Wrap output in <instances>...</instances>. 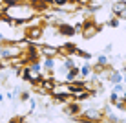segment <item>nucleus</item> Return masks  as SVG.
<instances>
[{"label":"nucleus","mask_w":126,"mask_h":123,"mask_svg":"<svg viewBox=\"0 0 126 123\" xmlns=\"http://www.w3.org/2000/svg\"><path fill=\"white\" fill-rule=\"evenodd\" d=\"M37 15V7L33 6L31 2L26 4V2H18V4H7L4 7V15L7 20H13L16 24H22L26 20H31L33 17Z\"/></svg>","instance_id":"nucleus-1"},{"label":"nucleus","mask_w":126,"mask_h":123,"mask_svg":"<svg viewBox=\"0 0 126 123\" xmlns=\"http://www.w3.org/2000/svg\"><path fill=\"white\" fill-rule=\"evenodd\" d=\"M22 77L26 79V81H29L31 85H40L42 79H44L42 70H37V68H33V66H26L22 70Z\"/></svg>","instance_id":"nucleus-2"},{"label":"nucleus","mask_w":126,"mask_h":123,"mask_svg":"<svg viewBox=\"0 0 126 123\" xmlns=\"http://www.w3.org/2000/svg\"><path fill=\"white\" fill-rule=\"evenodd\" d=\"M101 29H102V26H99L97 22H93V20H88V22H84V26H82L80 35H82V39H93Z\"/></svg>","instance_id":"nucleus-3"},{"label":"nucleus","mask_w":126,"mask_h":123,"mask_svg":"<svg viewBox=\"0 0 126 123\" xmlns=\"http://www.w3.org/2000/svg\"><path fill=\"white\" fill-rule=\"evenodd\" d=\"M24 37L37 44V42H40V39L44 37V28H42V26H28L26 31H24Z\"/></svg>","instance_id":"nucleus-4"},{"label":"nucleus","mask_w":126,"mask_h":123,"mask_svg":"<svg viewBox=\"0 0 126 123\" xmlns=\"http://www.w3.org/2000/svg\"><path fill=\"white\" fill-rule=\"evenodd\" d=\"M111 13L119 19H126V0H115L111 6Z\"/></svg>","instance_id":"nucleus-5"},{"label":"nucleus","mask_w":126,"mask_h":123,"mask_svg":"<svg viewBox=\"0 0 126 123\" xmlns=\"http://www.w3.org/2000/svg\"><path fill=\"white\" fill-rule=\"evenodd\" d=\"M40 53L44 57H57L59 55V48L57 46H49V44H44L40 48Z\"/></svg>","instance_id":"nucleus-6"},{"label":"nucleus","mask_w":126,"mask_h":123,"mask_svg":"<svg viewBox=\"0 0 126 123\" xmlns=\"http://www.w3.org/2000/svg\"><path fill=\"white\" fill-rule=\"evenodd\" d=\"M84 112V120H101V110L99 108H86V110H82Z\"/></svg>","instance_id":"nucleus-7"},{"label":"nucleus","mask_w":126,"mask_h":123,"mask_svg":"<svg viewBox=\"0 0 126 123\" xmlns=\"http://www.w3.org/2000/svg\"><path fill=\"white\" fill-rule=\"evenodd\" d=\"M108 79H110L111 85H115V83H123V72H117V70H110V74H108Z\"/></svg>","instance_id":"nucleus-8"},{"label":"nucleus","mask_w":126,"mask_h":123,"mask_svg":"<svg viewBox=\"0 0 126 123\" xmlns=\"http://www.w3.org/2000/svg\"><path fill=\"white\" fill-rule=\"evenodd\" d=\"M42 64H44V68H46V70L53 72V70H55V66H57V61H55V57H44Z\"/></svg>","instance_id":"nucleus-9"},{"label":"nucleus","mask_w":126,"mask_h":123,"mask_svg":"<svg viewBox=\"0 0 126 123\" xmlns=\"http://www.w3.org/2000/svg\"><path fill=\"white\" fill-rule=\"evenodd\" d=\"M79 72H80L82 77H90V75H92V64H90V63H84L82 66H79Z\"/></svg>","instance_id":"nucleus-10"},{"label":"nucleus","mask_w":126,"mask_h":123,"mask_svg":"<svg viewBox=\"0 0 126 123\" xmlns=\"http://www.w3.org/2000/svg\"><path fill=\"white\" fill-rule=\"evenodd\" d=\"M108 63H110V59L106 57V53L97 55V64H99V66H108Z\"/></svg>","instance_id":"nucleus-11"},{"label":"nucleus","mask_w":126,"mask_h":123,"mask_svg":"<svg viewBox=\"0 0 126 123\" xmlns=\"http://www.w3.org/2000/svg\"><path fill=\"white\" fill-rule=\"evenodd\" d=\"M75 55H79L80 59H84V61H90L92 59V53H90V51H84V50H79V48H77V51H75Z\"/></svg>","instance_id":"nucleus-12"},{"label":"nucleus","mask_w":126,"mask_h":123,"mask_svg":"<svg viewBox=\"0 0 126 123\" xmlns=\"http://www.w3.org/2000/svg\"><path fill=\"white\" fill-rule=\"evenodd\" d=\"M113 90H115V92H119V94H123V92H124L123 83H115V85H113Z\"/></svg>","instance_id":"nucleus-13"},{"label":"nucleus","mask_w":126,"mask_h":123,"mask_svg":"<svg viewBox=\"0 0 126 123\" xmlns=\"http://www.w3.org/2000/svg\"><path fill=\"white\" fill-rule=\"evenodd\" d=\"M119 99V92H115V90H111V94H110V103H115V101Z\"/></svg>","instance_id":"nucleus-14"},{"label":"nucleus","mask_w":126,"mask_h":123,"mask_svg":"<svg viewBox=\"0 0 126 123\" xmlns=\"http://www.w3.org/2000/svg\"><path fill=\"white\" fill-rule=\"evenodd\" d=\"M111 50H113V44H106V46H104V53H111Z\"/></svg>","instance_id":"nucleus-15"},{"label":"nucleus","mask_w":126,"mask_h":123,"mask_svg":"<svg viewBox=\"0 0 126 123\" xmlns=\"http://www.w3.org/2000/svg\"><path fill=\"white\" fill-rule=\"evenodd\" d=\"M68 0H53V4H57V6H64Z\"/></svg>","instance_id":"nucleus-16"},{"label":"nucleus","mask_w":126,"mask_h":123,"mask_svg":"<svg viewBox=\"0 0 126 123\" xmlns=\"http://www.w3.org/2000/svg\"><path fill=\"white\" fill-rule=\"evenodd\" d=\"M18 2H26V0H7V4H18Z\"/></svg>","instance_id":"nucleus-17"},{"label":"nucleus","mask_w":126,"mask_h":123,"mask_svg":"<svg viewBox=\"0 0 126 123\" xmlns=\"http://www.w3.org/2000/svg\"><path fill=\"white\" fill-rule=\"evenodd\" d=\"M7 4V0H0V6H6Z\"/></svg>","instance_id":"nucleus-18"},{"label":"nucleus","mask_w":126,"mask_h":123,"mask_svg":"<svg viewBox=\"0 0 126 123\" xmlns=\"http://www.w3.org/2000/svg\"><path fill=\"white\" fill-rule=\"evenodd\" d=\"M4 98H6V94H0V103L4 101Z\"/></svg>","instance_id":"nucleus-19"},{"label":"nucleus","mask_w":126,"mask_h":123,"mask_svg":"<svg viewBox=\"0 0 126 123\" xmlns=\"http://www.w3.org/2000/svg\"><path fill=\"white\" fill-rule=\"evenodd\" d=\"M2 41H4V33L0 31V42H2Z\"/></svg>","instance_id":"nucleus-20"},{"label":"nucleus","mask_w":126,"mask_h":123,"mask_svg":"<svg viewBox=\"0 0 126 123\" xmlns=\"http://www.w3.org/2000/svg\"><path fill=\"white\" fill-rule=\"evenodd\" d=\"M123 74H126V63H124V68H123Z\"/></svg>","instance_id":"nucleus-21"}]
</instances>
